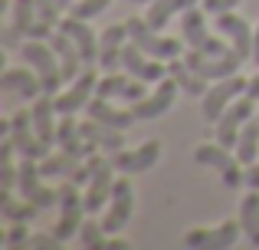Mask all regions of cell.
Listing matches in <instances>:
<instances>
[{
  "label": "cell",
  "mask_w": 259,
  "mask_h": 250,
  "mask_svg": "<svg viewBox=\"0 0 259 250\" xmlns=\"http://www.w3.org/2000/svg\"><path fill=\"white\" fill-rule=\"evenodd\" d=\"M20 53H23L26 66H33L36 76L43 79V92L59 96V86H63V66H59L56 50H53V46H43L39 40H30V43H23Z\"/></svg>",
  "instance_id": "obj_1"
},
{
  "label": "cell",
  "mask_w": 259,
  "mask_h": 250,
  "mask_svg": "<svg viewBox=\"0 0 259 250\" xmlns=\"http://www.w3.org/2000/svg\"><path fill=\"white\" fill-rule=\"evenodd\" d=\"M246 86H249V79H243L240 73H236V76H227V79H217V83L203 92V102H200L203 119H207V122H217V119L230 109V102H233L236 96H246Z\"/></svg>",
  "instance_id": "obj_2"
},
{
  "label": "cell",
  "mask_w": 259,
  "mask_h": 250,
  "mask_svg": "<svg viewBox=\"0 0 259 250\" xmlns=\"http://www.w3.org/2000/svg\"><path fill=\"white\" fill-rule=\"evenodd\" d=\"M128 23V33H132V43H138L141 50L148 53V56L154 59H164V63H171V59L181 56V43L171 37H158V30H154L148 20H125Z\"/></svg>",
  "instance_id": "obj_3"
},
{
  "label": "cell",
  "mask_w": 259,
  "mask_h": 250,
  "mask_svg": "<svg viewBox=\"0 0 259 250\" xmlns=\"http://www.w3.org/2000/svg\"><path fill=\"white\" fill-rule=\"evenodd\" d=\"M7 135L13 138V145H17V152L23 155V158L43 161L46 152H50V145H46V141L36 135V128H33V112H26V109H20L17 116L7 122Z\"/></svg>",
  "instance_id": "obj_4"
},
{
  "label": "cell",
  "mask_w": 259,
  "mask_h": 250,
  "mask_svg": "<svg viewBox=\"0 0 259 250\" xmlns=\"http://www.w3.org/2000/svg\"><path fill=\"white\" fill-rule=\"evenodd\" d=\"M194 158L200 161V165L217 168L227 188H240V185H246V171H240L243 161H240V158H233V155H230V148H223L220 141H217V145H197Z\"/></svg>",
  "instance_id": "obj_5"
},
{
  "label": "cell",
  "mask_w": 259,
  "mask_h": 250,
  "mask_svg": "<svg viewBox=\"0 0 259 250\" xmlns=\"http://www.w3.org/2000/svg\"><path fill=\"white\" fill-rule=\"evenodd\" d=\"M203 13H207V10H184L181 30H184V40H187V46H190V50L207 53V56H227L233 46H227L223 40L210 37V33H207V23H203Z\"/></svg>",
  "instance_id": "obj_6"
},
{
  "label": "cell",
  "mask_w": 259,
  "mask_h": 250,
  "mask_svg": "<svg viewBox=\"0 0 259 250\" xmlns=\"http://www.w3.org/2000/svg\"><path fill=\"white\" fill-rule=\"evenodd\" d=\"M184 59H187V66L197 73V76H203V79H227V76H236L240 73V66H243V56L236 53V46L227 53V56H207V53H200V50H190V53H184Z\"/></svg>",
  "instance_id": "obj_7"
},
{
  "label": "cell",
  "mask_w": 259,
  "mask_h": 250,
  "mask_svg": "<svg viewBox=\"0 0 259 250\" xmlns=\"http://www.w3.org/2000/svg\"><path fill=\"white\" fill-rule=\"evenodd\" d=\"M59 207H63V214H59V224L53 227V234H56L59 240H69V237H76L79 231H82V211H85V201L79 198V191H76V181H66V185H59Z\"/></svg>",
  "instance_id": "obj_8"
},
{
  "label": "cell",
  "mask_w": 259,
  "mask_h": 250,
  "mask_svg": "<svg viewBox=\"0 0 259 250\" xmlns=\"http://www.w3.org/2000/svg\"><path fill=\"white\" fill-rule=\"evenodd\" d=\"M39 178H43V174H39V161L23 158V165H20V171H17V188H20V194H23V201H33L36 207L59 204V188L53 191V188H46Z\"/></svg>",
  "instance_id": "obj_9"
},
{
  "label": "cell",
  "mask_w": 259,
  "mask_h": 250,
  "mask_svg": "<svg viewBox=\"0 0 259 250\" xmlns=\"http://www.w3.org/2000/svg\"><path fill=\"white\" fill-rule=\"evenodd\" d=\"M253 102H256L253 96H243V99H236V102H230V109L217 119V141H220L223 148H236L243 125L253 116Z\"/></svg>",
  "instance_id": "obj_10"
},
{
  "label": "cell",
  "mask_w": 259,
  "mask_h": 250,
  "mask_svg": "<svg viewBox=\"0 0 259 250\" xmlns=\"http://www.w3.org/2000/svg\"><path fill=\"white\" fill-rule=\"evenodd\" d=\"M132 207H135V191H132V181H115L112 188V198H108V214L102 221V231L105 234H118L121 227L132 221Z\"/></svg>",
  "instance_id": "obj_11"
},
{
  "label": "cell",
  "mask_w": 259,
  "mask_h": 250,
  "mask_svg": "<svg viewBox=\"0 0 259 250\" xmlns=\"http://www.w3.org/2000/svg\"><path fill=\"white\" fill-rule=\"evenodd\" d=\"M121 66H125L132 76H138V79H145V83H161V79H167L171 73H167V66H164V59H148V53L141 50L138 43H132V46H125L121 50Z\"/></svg>",
  "instance_id": "obj_12"
},
{
  "label": "cell",
  "mask_w": 259,
  "mask_h": 250,
  "mask_svg": "<svg viewBox=\"0 0 259 250\" xmlns=\"http://www.w3.org/2000/svg\"><path fill=\"white\" fill-rule=\"evenodd\" d=\"M177 89H181V86H177L174 76L161 79L154 96H145V99H135V102H132V116L135 119H158V116H164V112L174 105Z\"/></svg>",
  "instance_id": "obj_13"
},
{
  "label": "cell",
  "mask_w": 259,
  "mask_h": 250,
  "mask_svg": "<svg viewBox=\"0 0 259 250\" xmlns=\"http://www.w3.org/2000/svg\"><path fill=\"white\" fill-rule=\"evenodd\" d=\"M95 86H99V76H95L92 69H82L76 79H72V89H69V92H63V96H53L56 112H59V116H72L79 105H85L89 99H92Z\"/></svg>",
  "instance_id": "obj_14"
},
{
  "label": "cell",
  "mask_w": 259,
  "mask_h": 250,
  "mask_svg": "<svg viewBox=\"0 0 259 250\" xmlns=\"http://www.w3.org/2000/svg\"><path fill=\"white\" fill-rule=\"evenodd\" d=\"M158 158H161V141H145V145L135 148V152H125V148L112 152V165L118 168V171H125V174L148 171V168H151Z\"/></svg>",
  "instance_id": "obj_15"
},
{
  "label": "cell",
  "mask_w": 259,
  "mask_h": 250,
  "mask_svg": "<svg viewBox=\"0 0 259 250\" xmlns=\"http://www.w3.org/2000/svg\"><path fill=\"white\" fill-rule=\"evenodd\" d=\"M112 171H115V165L102 158V165L95 168V174L89 178V185H85V198H82L85 201V214L102 211V207H105V201L112 198V188H115Z\"/></svg>",
  "instance_id": "obj_16"
},
{
  "label": "cell",
  "mask_w": 259,
  "mask_h": 250,
  "mask_svg": "<svg viewBox=\"0 0 259 250\" xmlns=\"http://www.w3.org/2000/svg\"><path fill=\"white\" fill-rule=\"evenodd\" d=\"M240 231H243V224H236V221H227V224H220L217 231H190V234H184V247L223 250V247H233L236 244Z\"/></svg>",
  "instance_id": "obj_17"
},
{
  "label": "cell",
  "mask_w": 259,
  "mask_h": 250,
  "mask_svg": "<svg viewBox=\"0 0 259 250\" xmlns=\"http://www.w3.org/2000/svg\"><path fill=\"white\" fill-rule=\"evenodd\" d=\"M132 37L128 33V23H112L99 40V63L105 66V73H115L121 63V50H125V40Z\"/></svg>",
  "instance_id": "obj_18"
},
{
  "label": "cell",
  "mask_w": 259,
  "mask_h": 250,
  "mask_svg": "<svg viewBox=\"0 0 259 250\" xmlns=\"http://www.w3.org/2000/svg\"><path fill=\"white\" fill-rule=\"evenodd\" d=\"M95 96L102 99H145V79H128V76H99Z\"/></svg>",
  "instance_id": "obj_19"
},
{
  "label": "cell",
  "mask_w": 259,
  "mask_h": 250,
  "mask_svg": "<svg viewBox=\"0 0 259 250\" xmlns=\"http://www.w3.org/2000/svg\"><path fill=\"white\" fill-rule=\"evenodd\" d=\"M217 26H220V33L230 37V43L236 46V53H240L243 59H253V33H249L246 20H240L233 10H227V13L217 17Z\"/></svg>",
  "instance_id": "obj_20"
},
{
  "label": "cell",
  "mask_w": 259,
  "mask_h": 250,
  "mask_svg": "<svg viewBox=\"0 0 259 250\" xmlns=\"http://www.w3.org/2000/svg\"><path fill=\"white\" fill-rule=\"evenodd\" d=\"M56 26L76 40V46H79V53H82V63H85V66H92L95 59H99V40L92 37V30L85 26V20H79V17H72V13H69V17L59 20Z\"/></svg>",
  "instance_id": "obj_21"
},
{
  "label": "cell",
  "mask_w": 259,
  "mask_h": 250,
  "mask_svg": "<svg viewBox=\"0 0 259 250\" xmlns=\"http://www.w3.org/2000/svg\"><path fill=\"white\" fill-rule=\"evenodd\" d=\"M0 89L4 92H17L20 99H36L43 92V79L36 76V69H7L0 76Z\"/></svg>",
  "instance_id": "obj_22"
},
{
  "label": "cell",
  "mask_w": 259,
  "mask_h": 250,
  "mask_svg": "<svg viewBox=\"0 0 259 250\" xmlns=\"http://www.w3.org/2000/svg\"><path fill=\"white\" fill-rule=\"evenodd\" d=\"M56 145L63 148V152L82 158V161L95 152V148L82 138V132H79V125H76V119H72V116H63V119H59V125H56Z\"/></svg>",
  "instance_id": "obj_23"
},
{
  "label": "cell",
  "mask_w": 259,
  "mask_h": 250,
  "mask_svg": "<svg viewBox=\"0 0 259 250\" xmlns=\"http://www.w3.org/2000/svg\"><path fill=\"white\" fill-rule=\"evenodd\" d=\"M13 26H17V33H26L30 40H43V37L53 33L39 23L36 0H17V4H13Z\"/></svg>",
  "instance_id": "obj_24"
},
{
  "label": "cell",
  "mask_w": 259,
  "mask_h": 250,
  "mask_svg": "<svg viewBox=\"0 0 259 250\" xmlns=\"http://www.w3.org/2000/svg\"><path fill=\"white\" fill-rule=\"evenodd\" d=\"M85 112H89V119H95V122H102V125H108V128H128L135 122V116H132V109H115V105H108V99H89L85 102Z\"/></svg>",
  "instance_id": "obj_25"
},
{
  "label": "cell",
  "mask_w": 259,
  "mask_h": 250,
  "mask_svg": "<svg viewBox=\"0 0 259 250\" xmlns=\"http://www.w3.org/2000/svg\"><path fill=\"white\" fill-rule=\"evenodd\" d=\"M50 46L56 50V56H59V66H63V79H76V73H79V63H82V53H79V46H76V40L69 37V33H50Z\"/></svg>",
  "instance_id": "obj_26"
},
{
  "label": "cell",
  "mask_w": 259,
  "mask_h": 250,
  "mask_svg": "<svg viewBox=\"0 0 259 250\" xmlns=\"http://www.w3.org/2000/svg\"><path fill=\"white\" fill-rule=\"evenodd\" d=\"M79 132H82V138L89 141V145L102 148V152H118V148H125V138H121L118 128H108V125L95 122V119L82 122V125H79Z\"/></svg>",
  "instance_id": "obj_27"
},
{
  "label": "cell",
  "mask_w": 259,
  "mask_h": 250,
  "mask_svg": "<svg viewBox=\"0 0 259 250\" xmlns=\"http://www.w3.org/2000/svg\"><path fill=\"white\" fill-rule=\"evenodd\" d=\"M197 0H151V7H148V23L154 26V30H161V26H167L171 23V17L174 13H184V10H190Z\"/></svg>",
  "instance_id": "obj_28"
},
{
  "label": "cell",
  "mask_w": 259,
  "mask_h": 250,
  "mask_svg": "<svg viewBox=\"0 0 259 250\" xmlns=\"http://www.w3.org/2000/svg\"><path fill=\"white\" fill-rule=\"evenodd\" d=\"M167 73H171V76L177 79V86H181L187 96H203V92H207V86H203L207 79L197 76V73L187 66V59H181V56L171 59V63H167Z\"/></svg>",
  "instance_id": "obj_29"
},
{
  "label": "cell",
  "mask_w": 259,
  "mask_h": 250,
  "mask_svg": "<svg viewBox=\"0 0 259 250\" xmlns=\"http://www.w3.org/2000/svg\"><path fill=\"white\" fill-rule=\"evenodd\" d=\"M79 165H82V158H76V155H69V152L46 155V158L39 161V174H43V178H72V174L79 171Z\"/></svg>",
  "instance_id": "obj_30"
},
{
  "label": "cell",
  "mask_w": 259,
  "mask_h": 250,
  "mask_svg": "<svg viewBox=\"0 0 259 250\" xmlns=\"http://www.w3.org/2000/svg\"><path fill=\"white\" fill-rule=\"evenodd\" d=\"M240 224H243V234L249 237V244L259 247V188H253V191L243 198V204H240Z\"/></svg>",
  "instance_id": "obj_31"
},
{
  "label": "cell",
  "mask_w": 259,
  "mask_h": 250,
  "mask_svg": "<svg viewBox=\"0 0 259 250\" xmlns=\"http://www.w3.org/2000/svg\"><path fill=\"white\" fill-rule=\"evenodd\" d=\"M256 155H259V122L249 119L240 132V141H236V158H240L243 165H253Z\"/></svg>",
  "instance_id": "obj_32"
},
{
  "label": "cell",
  "mask_w": 259,
  "mask_h": 250,
  "mask_svg": "<svg viewBox=\"0 0 259 250\" xmlns=\"http://www.w3.org/2000/svg\"><path fill=\"white\" fill-rule=\"evenodd\" d=\"M0 214H4L7 221H13V224H17V221H33L39 214V207L33 204V201H23V204H20V201H13L10 191L4 188V194H0Z\"/></svg>",
  "instance_id": "obj_33"
},
{
  "label": "cell",
  "mask_w": 259,
  "mask_h": 250,
  "mask_svg": "<svg viewBox=\"0 0 259 250\" xmlns=\"http://www.w3.org/2000/svg\"><path fill=\"white\" fill-rule=\"evenodd\" d=\"M108 4H112V0H72L69 13H72V17H79V20H92V17H99Z\"/></svg>",
  "instance_id": "obj_34"
},
{
  "label": "cell",
  "mask_w": 259,
  "mask_h": 250,
  "mask_svg": "<svg viewBox=\"0 0 259 250\" xmlns=\"http://www.w3.org/2000/svg\"><path fill=\"white\" fill-rule=\"evenodd\" d=\"M102 234H105V231H102V224H92V221H85L82 231H79V237H82V244H85L89 250H102V247L108 244Z\"/></svg>",
  "instance_id": "obj_35"
},
{
  "label": "cell",
  "mask_w": 259,
  "mask_h": 250,
  "mask_svg": "<svg viewBox=\"0 0 259 250\" xmlns=\"http://www.w3.org/2000/svg\"><path fill=\"white\" fill-rule=\"evenodd\" d=\"M56 10H59V0H36V13H39V23H43L46 30H53V23H59Z\"/></svg>",
  "instance_id": "obj_36"
},
{
  "label": "cell",
  "mask_w": 259,
  "mask_h": 250,
  "mask_svg": "<svg viewBox=\"0 0 259 250\" xmlns=\"http://www.w3.org/2000/svg\"><path fill=\"white\" fill-rule=\"evenodd\" d=\"M102 165V155H89V158L82 161V165H79V171L76 174H72V181H76V185H89V178H92V174H95V168H99Z\"/></svg>",
  "instance_id": "obj_37"
},
{
  "label": "cell",
  "mask_w": 259,
  "mask_h": 250,
  "mask_svg": "<svg viewBox=\"0 0 259 250\" xmlns=\"http://www.w3.org/2000/svg\"><path fill=\"white\" fill-rule=\"evenodd\" d=\"M26 221H17V224H13V231H7V237H4V244L7 247H17V244H26Z\"/></svg>",
  "instance_id": "obj_38"
},
{
  "label": "cell",
  "mask_w": 259,
  "mask_h": 250,
  "mask_svg": "<svg viewBox=\"0 0 259 250\" xmlns=\"http://www.w3.org/2000/svg\"><path fill=\"white\" fill-rule=\"evenodd\" d=\"M203 4V10L210 13V17H220V13H227V10H233L240 0H200Z\"/></svg>",
  "instance_id": "obj_39"
},
{
  "label": "cell",
  "mask_w": 259,
  "mask_h": 250,
  "mask_svg": "<svg viewBox=\"0 0 259 250\" xmlns=\"http://www.w3.org/2000/svg\"><path fill=\"white\" fill-rule=\"evenodd\" d=\"M246 185H249V188H259V161H253V165H249V171H246Z\"/></svg>",
  "instance_id": "obj_40"
},
{
  "label": "cell",
  "mask_w": 259,
  "mask_h": 250,
  "mask_svg": "<svg viewBox=\"0 0 259 250\" xmlns=\"http://www.w3.org/2000/svg\"><path fill=\"white\" fill-rule=\"evenodd\" d=\"M246 96L259 99V76H253V79H249V86H246Z\"/></svg>",
  "instance_id": "obj_41"
},
{
  "label": "cell",
  "mask_w": 259,
  "mask_h": 250,
  "mask_svg": "<svg viewBox=\"0 0 259 250\" xmlns=\"http://www.w3.org/2000/svg\"><path fill=\"white\" fill-rule=\"evenodd\" d=\"M253 63L259 66V26H256V33H253Z\"/></svg>",
  "instance_id": "obj_42"
},
{
  "label": "cell",
  "mask_w": 259,
  "mask_h": 250,
  "mask_svg": "<svg viewBox=\"0 0 259 250\" xmlns=\"http://www.w3.org/2000/svg\"><path fill=\"white\" fill-rule=\"evenodd\" d=\"M128 244H121V240H108V244H105V250H125Z\"/></svg>",
  "instance_id": "obj_43"
},
{
  "label": "cell",
  "mask_w": 259,
  "mask_h": 250,
  "mask_svg": "<svg viewBox=\"0 0 259 250\" xmlns=\"http://www.w3.org/2000/svg\"><path fill=\"white\" fill-rule=\"evenodd\" d=\"M69 4H72V0H59V7H66V10H69Z\"/></svg>",
  "instance_id": "obj_44"
},
{
  "label": "cell",
  "mask_w": 259,
  "mask_h": 250,
  "mask_svg": "<svg viewBox=\"0 0 259 250\" xmlns=\"http://www.w3.org/2000/svg\"><path fill=\"white\" fill-rule=\"evenodd\" d=\"M132 4H151V0H132Z\"/></svg>",
  "instance_id": "obj_45"
}]
</instances>
